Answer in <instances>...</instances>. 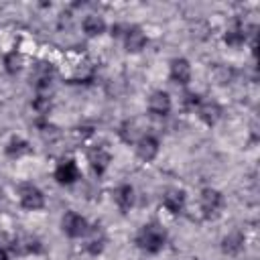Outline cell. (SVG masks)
<instances>
[{"label":"cell","mask_w":260,"mask_h":260,"mask_svg":"<svg viewBox=\"0 0 260 260\" xmlns=\"http://www.w3.org/2000/svg\"><path fill=\"white\" fill-rule=\"evenodd\" d=\"M136 246L142 250V252H148V254H156L165 248L167 244V232L162 230V225H158L156 221H150V223H144L138 232H136V238H134Z\"/></svg>","instance_id":"6da1fadb"},{"label":"cell","mask_w":260,"mask_h":260,"mask_svg":"<svg viewBox=\"0 0 260 260\" xmlns=\"http://www.w3.org/2000/svg\"><path fill=\"white\" fill-rule=\"evenodd\" d=\"M112 35L122 37L124 47H126L128 53H138V51H142V49L146 47V43H148L146 35H144L142 28L136 26V24H116V26L112 28Z\"/></svg>","instance_id":"7a4b0ae2"},{"label":"cell","mask_w":260,"mask_h":260,"mask_svg":"<svg viewBox=\"0 0 260 260\" xmlns=\"http://www.w3.org/2000/svg\"><path fill=\"white\" fill-rule=\"evenodd\" d=\"M61 230H63V234L67 238H85L87 232L91 230V225H89V221L81 213L67 211L63 215V219H61Z\"/></svg>","instance_id":"3957f363"},{"label":"cell","mask_w":260,"mask_h":260,"mask_svg":"<svg viewBox=\"0 0 260 260\" xmlns=\"http://www.w3.org/2000/svg\"><path fill=\"white\" fill-rule=\"evenodd\" d=\"M18 201L24 209L28 211H37V209H43L45 207V195L43 191L32 185V183H22L18 185Z\"/></svg>","instance_id":"277c9868"},{"label":"cell","mask_w":260,"mask_h":260,"mask_svg":"<svg viewBox=\"0 0 260 260\" xmlns=\"http://www.w3.org/2000/svg\"><path fill=\"white\" fill-rule=\"evenodd\" d=\"M199 205H201V213L205 219H211L219 213V209L223 207V195L217 191V189H211V187H205L201 191V197H199Z\"/></svg>","instance_id":"5b68a950"},{"label":"cell","mask_w":260,"mask_h":260,"mask_svg":"<svg viewBox=\"0 0 260 260\" xmlns=\"http://www.w3.org/2000/svg\"><path fill=\"white\" fill-rule=\"evenodd\" d=\"M146 108H148L150 116H154V118H165V116H169V112H171V108H173L171 95H169L167 91H162V89H156V91L150 93Z\"/></svg>","instance_id":"8992f818"},{"label":"cell","mask_w":260,"mask_h":260,"mask_svg":"<svg viewBox=\"0 0 260 260\" xmlns=\"http://www.w3.org/2000/svg\"><path fill=\"white\" fill-rule=\"evenodd\" d=\"M10 250L14 254H20V256H26V254H41L43 252V242L37 238V236H30V234H24V236H16L10 244Z\"/></svg>","instance_id":"52a82bcc"},{"label":"cell","mask_w":260,"mask_h":260,"mask_svg":"<svg viewBox=\"0 0 260 260\" xmlns=\"http://www.w3.org/2000/svg\"><path fill=\"white\" fill-rule=\"evenodd\" d=\"M53 177H55V181H57L59 185H73V183L79 179L77 162H75L73 158H65V160L57 162Z\"/></svg>","instance_id":"ba28073f"},{"label":"cell","mask_w":260,"mask_h":260,"mask_svg":"<svg viewBox=\"0 0 260 260\" xmlns=\"http://www.w3.org/2000/svg\"><path fill=\"white\" fill-rule=\"evenodd\" d=\"M158 148H160V142L156 136L152 134H142L138 140H136V154L140 160L144 162H150L156 154H158Z\"/></svg>","instance_id":"9c48e42d"},{"label":"cell","mask_w":260,"mask_h":260,"mask_svg":"<svg viewBox=\"0 0 260 260\" xmlns=\"http://www.w3.org/2000/svg\"><path fill=\"white\" fill-rule=\"evenodd\" d=\"M169 77L173 83L187 85L191 81V65L185 57H175L169 65Z\"/></svg>","instance_id":"30bf717a"},{"label":"cell","mask_w":260,"mask_h":260,"mask_svg":"<svg viewBox=\"0 0 260 260\" xmlns=\"http://www.w3.org/2000/svg\"><path fill=\"white\" fill-rule=\"evenodd\" d=\"M110 160H112V156H110L108 148H104V146H93L87 150V162L98 177H102L106 173V169L110 167Z\"/></svg>","instance_id":"8fae6325"},{"label":"cell","mask_w":260,"mask_h":260,"mask_svg":"<svg viewBox=\"0 0 260 260\" xmlns=\"http://www.w3.org/2000/svg\"><path fill=\"white\" fill-rule=\"evenodd\" d=\"M185 205H187V197H185V191L183 189H167L165 195H162V207L173 213V215H179L185 211Z\"/></svg>","instance_id":"7c38bea8"},{"label":"cell","mask_w":260,"mask_h":260,"mask_svg":"<svg viewBox=\"0 0 260 260\" xmlns=\"http://www.w3.org/2000/svg\"><path fill=\"white\" fill-rule=\"evenodd\" d=\"M195 112L207 126H213L221 118V106L215 100H199Z\"/></svg>","instance_id":"4fadbf2b"},{"label":"cell","mask_w":260,"mask_h":260,"mask_svg":"<svg viewBox=\"0 0 260 260\" xmlns=\"http://www.w3.org/2000/svg\"><path fill=\"white\" fill-rule=\"evenodd\" d=\"M254 28V26H252ZM252 28H250V32H252ZM248 28L240 22V20H236L228 30H225V35H223V41L230 45V47H242L244 43H246V39H248Z\"/></svg>","instance_id":"5bb4252c"},{"label":"cell","mask_w":260,"mask_h":260,"mask_svg":"<svg viewBox=\"0 0 260 260\" xmlns=\"http://www.w3.org/2000/svg\"><path fill=\"white\" fill-rule=\"evenodd\" d=\"M104 244H106V236L104 232L100 230V225H93L89 232H87V242H85V252L91 254V256H98L102 250H104Z\"/></svg>","instance_id":"9a60e30c"},{"label":"cell","mask_w":260,"mask_h":260,"mask_svg":"<svg viewBox=\"0 0 260 260\" xmlns=\"http://www.w3.org/2000/svg\"><path fill=\"white\" fill-rule=\"evenodd\" d=\"M81 28H83V32L87 37H100L106 30V20L100 14H87L81 20Z\"/></svg>","instance_id":"2e32d148"},{"label":"cell","mask_w":260,"mask_h":260,"mask_svg":"<svg viewBox=\"0 0 260 260\" xmlns=\"http://www.w3.org/2000/svg\"><path fill=\"white\" fill-rule=\"evenodd\" d=\"M114 201H116V205L120 207V211H128L132 205H134V189H132V185H120L116 191H114Z\"/></svg>","instance_id":"e0dca14e"},{"label":"cell","mask_w":260,"mask_h":260,"mask_svg":"<svg viewBox=\"0 0 260 260\" xmlns=\"http://www.w3.org/2000/svg\"><path fill=\"white\" fill-rule=\"evenodd\" d=\"M51 77H53V69H51V65H47V63H39V65L35 67V73L30 75V79L35 81V87H37L39 91L45 89V87H49Z\"/></svg>","instance_id":"ac0fdd59"},{"label":"cell","mask_w":260,"mask_h":260,"mask_svg":"<svg viewBox=\"0 0 260 260\" xmlns=\"http://www.w3.org/2000/svg\"><path fill=\"white\" fill-rule=\"evenodd\" d=\"M221 248L225 254H238L242 248H244V234L242 232H232L223 238L221 242Z\"/></svg>","instance_id":"d6986e66"},{"label":"cell","mask_w":260,"mask_h":260,"mask_svg":"<svg viewBox=\"0 0 260 260\" xmlns=\"http://www.w3.org/2000/svg\"><path fill=\"white\" fill-rule=\"evenodd\" d=\"M26 152H30V146H28V142L26 140H22V138H10V142L6 144V154L10 156V158H18V156H22V154H26Z\"/></svg>","instance_id":"ffe728a7"},{"label":"cell","mask_w":260,"mask_h":260,"mask_svg":"<svg viewBox=\"0 0 260 260\" xmlns=\"http://www.w3.org/2000/svg\"><path fill=\"white\" fill-rule=\"evenodd\" d=\"M118 134H120V138H122L126 144H132V142H136V140H138V138H136V124H134L132 120L122 122V126H120V130H118Z\"/></svg>","instance_id":"44dd1931"},{"label":"cell","mask_w":260,"mask_h":260,"mask_svg":"<svg viewBox=\"0 0 260 260\" xmlns=\"http://www.w3.org/2000/svg\"><path fill=\"white\" fill-rule=\"evenodd\" d=\"M20 63H22V59H20V55L16 51H12V53H8L4 57V65H6V71L8 73H16L20 69Z\"/></svg>","instance_id":"7402d4cb"},{"label":"cell","mask_w":260,"mask_h":260,"mask_svg":"<svg viewBox=\"0 0 260 260\" xmlns=\"http://www.w3.org/2000/svg\"><path fill=\"white\" fill-rule=\"evenodd\" d=\"M199 100H201V95H197V93H193V91H187L185 95H183V102H185V106L187 108H197V104H199Z\"/></svg>","instance_id":"603a6c76"},{"label":"cell","mask_w":260,"mask_h":260,"mask_svg":"<svg viewBox=\"0 0 260 260\" xmlns=\"http://www.w3.org/2000/svg\"><path fill=\"white\" fill-rule=\"evenodd\" d=\"M0 260H10V258H8V252H6L4 248H0Z\"/></svg>","instance_id":"cb8c5ba5"}]
</instances>
